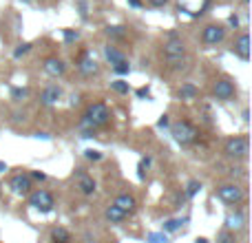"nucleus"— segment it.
<instances>
[{
  "mask_svg": "<svg viewBox=\"0 0 252 243\" xmlns=\"http://www.w3.org/2000/svg\"><path fill=\"white\" fill-rule=\"evenodd\" d=\"M213 95L217 97V100H221V102H232L237 97L235 82L228 80V78H219L217 82H215V87H213Z\"/></svg>",
  "mask_w": 252,
  "mask_h": 243,
  "instance_id": "obj_7",
  "label": "nucleus"
},
{
  "mask_svg": "<svg viewBox=\"0 0 252 243\" xmlns=\"http://www.w3.org/2000/svg\"><path fill=\"white\" fill-rule=\"evenodd\" d=\"M128 4L130 7H135V9H139L142 7V0H128Z\"/></svg>",
  "mask_w": 252,
  "mask_h": 243,
  "instance_id": "obj_38",
  "label": "nucleus"
},
{
  "mask_svg": "<svg viewBox=\"0 0 252 243\" xmlns=\"http://www.w3.org/2000/svg\"><path fill=\"white\" fill-rule=\"evenodd\" d=\"M182 226H184L182 219H166V221L161 223V232H164V235H173V232H177Z\"/></svg>",
  "mask_w": 252,
  "mask_h": 243,
  "instance_id": "obj_21",
  "label": "nucleus"
},
{
  "mask_svg": "<svg viewBox=\"0 0 252 243\" xmlns=\"http://www.w3.org/2000/svg\"><path fill=\"white\" fill-rule=\"evenodd\" d=\"M126 27H120V25H113V27H106V35L113 40H124L126 38Z\"/></svg>",
  "mask_w": 252,
  "mask_h": 243,
  "instance_id": "obj_22",
  "label": "nucleus"
},
{
  "mask_svg": "<svg viewBox=\"0 0 252 243\" xmlns=\"http://www.w3.org/2000/svg\"><path fill=\"white\" fill-rule=\"evenodd\" d=\"M42 71L47 75H51V78H60V75H64L66 64L60 60V58H47L42 64Z\"/></svg>",
  "mask_w": 252,
  "mask_h": 243,
  "instance_id": "obj_14",
  "label": "nucleus"
},
{
  "mask_svg": "<svg viewBox=\"0 0 252 243\" xmlns=\"http://www.w3.org/2000/svg\"><path fill=\"white\" fill-rule=\"evenodd\" d=\"M235 241H237V237H235V232H230V230L219 232V237H217V243H235Z\"/></svg>",
  "mask_w": 252,
  "mask_h": 243,
  "instance_id": "obj_29",
  "label": "nucleus"
},
{
  "mask_svg": "<svg viewBox=\"0 0 252 243\" xmlns=\"http://www.w3.org/2000/svg\"><path fill=\"white\" fill-rule=\"evenodd\" d=\"M170 135H173V139L179 146H190V144H195L199 139V128L190 120H179L170 126Z\"/></svg>",
  "mask_w": 252,
  "mask_h": 243,
  "instance_id": "obj_3",
  "label": "nucleus"
},
{
  "mask_svg": "<svg viewBox=\"0 0 252 243\" xmlns=\"http://www.w3.org/2000/svg\"><path fill=\"white\" fill-rule=\"evenodd\" d=\"M104 214H106V221H111V223H122L126 219V214L120 208H115V206H109Z\"/></svg>",
  "mask_w": 252,
  "mask_h": 243,
  "instance_id": "obj_20",
  "label": "nucleus"
},
{
  "mask_svg": "<svg viewBox=\"0 0 252 243\" xmlns=\"http://www.w3.org/2000/svg\"><path fill=\"white\" fill-rule=\"evenodd\" d=\"M148 166H151V157H144V159H139V166H137V177L146 179V173H148Z\"/></svg>",
  "mask_w": 252,
  "mask_h": 243,
  "instance_id": "obj_25",
  "label": "nucleus"
},
{
  "mask_svg": "<svg viewBox=\"0 0 252 243\" xmlns=\"http://www.w3.org/2000/svg\"><path fill=\"white\" fill-rule=\"evenodd\" d=\"M223 152H226L228 157H232V159H244V157H248V152H250L248 137H244V135L230 137L226 142V146H223Z\"/></svg>",
  "mask_w": 252,
  "mask_h": 243,
  "instance_id": "obj_4",
  "label": "nucleus"
},
{
  "mask_svg": "<svg viewBox=\"0 0 252 243\" xmlns=\"http://www.w3.org/2000/svg\"><path fill=\"white\" fill-rule=\"evenodd\" d=\"M31 49H33V44H31V42H22V44H18V47L13 49V58H16V60H18V58L27 56V53L31 51Z\"/></svg>",
  "mask_w": 252,
  "mask_h": 243,
  "instance_id": "obj_26",
  "label": "nucleus"
},
{
  "mask_svg": "<svg viewBox=\"0 0 252 243\" xmlns=\"http://www.w3.org/2000/svg\"><path fill=\"white\" fill-rule=\"evenodd\" d=\"M29 206L40 213H51L53 206H56V199L49 190H33L29 192Z\"/></svg>",
  "mask_w": 252,
  "mask_h": 243,
  "instance_id": "obj_6",
  "label": "nucleus"
},
{
  "mask_svg": "<svg viewBox=\"0 0 252 243\" xmlns=\"http://www.w3.org/2000/svg\"><path fill=\"white\" fill-rule=\"evenodd\" d=\"M4 170H7V164H4V161H0V175H2Z\"/></svg>",
  "mask_w": 252,
  "mask_h": 243,
  "instance_id": "obj_39",
  "label": "nucleus"
},
{
  "mask_svg": "<svg viewBox=\"0 0 252 243\" xmlns=\"http://www.w3.org/2000/svg\"><path fill=\"white\" fill-rule=\"evenodd\" d=\"M80 38V33H78V31H73V29H66L64 31V40H66V42H75V40H78Z\"/></svg>",
  "mask_w": 252,
  "mask_h": 243,
  "instance_id": "obj_32",
  "label": "nucleus"
},
{
  "mask_svg": "<svg viewBox=\"0 0 252 243\" xmlns=\"http://www.w3.org/2000/svg\"><path fill=\"white\" fill-rule=\"evenodd\" d=\"M111 122V111L104 102H95L89 104L87 113L80 120V130H97L100 126H106Z\"/></svg>",
  "mask_w": 252,
  "mask_h": 243,
  "instance_id": "obj_1",
  "label": "nucleus"
},
{
  "mask_svg": "<svg viewBox=\"0 0 252 243\" xmlns=\"http://www.w3.org/2000/svg\"><path fill=\"white\" fill-rule=\"evenodd\" d=\"M217 197L228 206H239L241 201L246 199L244 188L237 186V183H223V186L217 188Z\"/></svg>",
  "mask_w": 252,
  "mask_h": 243,
  "instance_id": "obj_5",
  "label": "nucleus"
},
{
  "mask_svg": "<svg viewBox=\"0 0 252 243\" xmlns=\"http://www.w3.org/2000/svg\"><path fill=\"white\" fill-rule=\"evenodd\" d=\"M75 66H78V71L82 75H95L97 71H100V66H97V62H95V58L91 56V51H80V56H78V60H75Z\"/></svg>",
  "mask_w": 252,
  "mask_h": 243,
  "instance_id": "obj_9",
  "label": "nucleus"
},
{
  "mask_svg": "<svg viewBox=\"0 0 252 243\" xmlns=\"http://www.w3.org/2000/svg\"><path fill=\"white\" fill-rule=\"evenodd\" d=\"M80 13H82V18H87V2L84 0H80Z\"/></svg>",
  "mask_w": 252,
  "mask_h": 243,
  "instance_id": "obj_37",
  "label": "nucleus"
},
{
  "mask_svg": "<svg viewBox=\"0 0 252 243\" xmlns=\"http://www.w3.org/2000/svg\"><path fill=\"white\" fill-rule=\"evenodd\" d=\"M228 25L235 27V29H239V16H230L228 18Z\"/></svg>",
  "mask_w": 252,
  "mask_h": 243,
  "instance_id": "obj_36",
  "label": "nucleus"
},
{
  "mask_svg": "<svg viewBox=\"0 0 252 243\" xmlns=\"http://www.w3.org/2000/svg\"><path fill=\"white\" fill-rule=\"evenodd\" d=\"M75 177H78V188H80V192H82L84 197H91L93 192H95V188H97L95 179L89 177L84 168H78V170H75Z\"/></svg>",
  "mask_w": 252,
  "mask_h": 243,
  "instance_id": "obj_11",
  "label": "nucleus"
},
{
  "mask_svg": "<svg viewBox=\"0 0 252 243\" xmlns=\"http://www.w3.org/2000/svg\"><path fill=\"white\" fill-rule=\"evenodd\" d=\"M31 179H35V182H44V179H47V175L40 173V170H33V173H31Z\"/></svg>",
  "mask_w": 252,
  "mask_h": 243,
  "instance_id": "obj_34",
  "label": "nucleus"
},
{
  "mask_svg": "<svg viewBox=\"0 0 252 243\" xmlns=\"http://www.w3.org/2000/svg\"><path fill=\"white\" fill-rule=\"evenodd\" d=\"M84 157L91 161H100L102 159V152L100 151H93V148H89V151H84Z\"/></svg>",
  "mask_w": 252,
  "mask_h": 243,
  "instance_id": "obj_31",
  "label": "nucleus"
},
{
  "mask_svg": "<svg viewBox=\"0 0 252 243\" xmlns=\"http://www.w3.org/2000/svg\"><path fill=\"white\" fill-rule=\"evenodd\" d=\"M113 71L118 75H128L130 73V64H128V60H124V62H120V64H115L113 66Z\"/></svg>",
  "mask_w": 252,
  "mask_h": 243,
  "instance_id": "obj_30",
  "label": "nucleus"
},
{
  "mask_svg": "<svg viewBox=\"0 0 252 243\" xmlns=\"http://www.w3.org/2000/svg\"><path fill=\"white\" fill-rule=\"evenodd\" d=\"M111 89H113L115 93H120V95H128L130 93V84L124 82V80H115V82H111Z\"/></svg>",
  "mask_w": 252,
  "mask_h": 243,
  "instance_id": "obj_23",
  "label": "nucleus"
},
{
  "mask_svg": "<svg viewBox=\"0 0 252 243\" xmlns=\"http://www.w3.org/2000/svg\"><path fill=\"white\" fill-rule=\"evenodd\" d=\"M195 243H208V239H204V237H201V239H197Z\"/></svg>",
  "mask_w": 252,
  "mask_h": 243,
  "instance_id": "obj_40",
  "label": "nucleus"
},
{
  "mask_svg": "<svg viewBox=\"0 0 252 243\" xmlns=\"http://www.w3.org/2000/svg\"><path fill=\"white\" fill-rule=\"evenodd\" d=\"M113 206L122 210L124 214H130V213H135V208H137V199H135L133 195H128V192H122V195L115 197Z\"/></svg>",
  "mask_w": 252,
  "mask_h": 243,
  "instance_id": "obj_15",
  "label": "nucleus"
},
{
  "mask_svg": "<svg viewBox=\"0 0 252 243\" xmlns=\"http://www.w3.org/2000/svg\"><path fill=\"white\" fill-rule=\"evenodd\" d=\"M9 188H11V192H16V195H29L31 188H33V182H31L29 175H13L11 182H9Z\"/></svg>",
  "mask_w": 252,
  "mask_h": 243,
  "instance_id": "obj_10",
  "label": "nucleus"
},
{
  "mask_svg": "<svg viewBox=\"0 0 252 243\" xmlns=\"http://www.w3.org/2000/svg\"><path fill=\"white\" fill-rule=\"evenodd\" d=\"M51 241L53 243H71V232L66 230V228L58 226L51 230Z\"/></svg>",
  "mask_w": 252,
  "mask_h": 243,
  "instance_id": "obj_18",
  "label": "nucleus"
},
{
  "mask_svg": "<svg viewBox=\"0 0 252 243\" xmlns=\"http://www.w3.org/2000/svg\"><path fill=\"white\" fill-rule=\"evenodd\" d=\"M232 51H235L244 62H248L250 60V35L248 33H239V35H237L235 44H232Z\"/></svg>",
  "mask_w": 252,
  "mask_h": 243,
  "instance_id": "obj_13",
  "label": "nucleus"
},
{
  "mask_svg": "<svg viewBox=\"0 0 252 243\" xmlns=\"http://www.w3.org/2000/svg\"><path fill=\"white\" fill-rule=\"evenodd\" d=\"M146 243H168V237L164 232H151L146 237Z\"/></svg>",
  "mask_w": 252,
  "mask_h": 243,
  "instance_id": "obj_28",
  "label": "nucleus"
},
{
  "mask_svg": "<svg viewBox=\"0 0 252 243\" xmlns=\"http://www.w3.org/2000/svg\"><path fill=\"white\" fill-rule=\"evenodd\" d=\"M177 95H179V100H195V97L199 95V89H197L195 84H182Z\"/></svg>",
  "mask_w": 252,
  "mask_h": 243,
  "instance_id": "obj_19",
  "label": "nucleus"
},
{
  "mask_svg": "<svg viewBox=\"0 0 252 243\" xmlns=\"http://www.w3.org/2000/svg\"><path fill=\"white\" fill-rule=\"evenodd\" d=\"M164 58L170 69H179L186 60V44L177 33H170L168 40L164 42Z\"/></svg>",
  "mask_w": 252,
  "mask_h": 243,
  "instance_id": "obj_2",
  "label": "nucleus"
},
{
  "mask_svg": "<svg viewBox=\"0 0 252 243\" xmlns=\"http://www.w3.org/2000/svg\"><path fill=\"white\" fill-rule=\"evenodd\" d=\"M244 226H246V214H244V210L237 208L235 213H230V214L226 217V230L237 232V230H241Z\"/></svg>",
  "mask_w": 252,
  "mask_h": 243,
  "instance_id": "obj_16",
  "label": "nucleus"
},
{
  "mask_svg": "<svg viewBox=\"0 0 252 243\" xmlns=\"http://www.w3.org/2000/svg\"><path fill=\"white\" fill-rule=\"evenodd\" d=\"M62 97V89L58 87V84H51V87L42 89V93H40V104L42 106H53L58 104Z\"/></svg>",
  "mask_w": 252,
  "mask_h": 243,
  "instance_id": "obj_12",
  "label": "nucleus"
},
{
  "mask_svg": "<svg viewBox=\"0 0 252 243\" xmlns=\"http://www.w3.org/2000/svg\"><path fill=\"white\" fill-rule=\"evenodd\" d=\"M27 95H29V91H27V89H22V87H13L11 89V100L13 102H22Z\"/></svg>",
  "mask_w": 252,
  "mask_h": 243,
  "instance_id": "obj_27",
  "label": "nucleus"
},
{
  "mask_svg": "<svg viewBox=\"0 0 252 243\" xmlns=\"http://www.w3.org/2000/svg\"><path fill=\"white\" fill-rule=\"evenodd\" d=\"M104 58H106V62H111V64H120V62H124L126 60V56L122 51H120V49H115V47H104Z\"/></svg>",
  "mask_w": 252,
  "mask_h": 243,
  "instance_id": "obj_17",
  "label": "nucleus"
},
{
  "mask_svg": "<svg viewBox=\"0 0 252 243\" xmlns=\"http://www.w3.org/2000/svg\"><path fill=\"white\" fill-rule=\"evenodd\" d=\"M223 40H226V29H223L221 25H208L201 31V42H204L206 47H217Z\"/></svg>",
  "mask_w": 252,
  "mask_h": 243,
  "instance_id": "obj_8",
  "label": "nucleus"
},
{
  "mask_svg": "<svg viewBox=\"0 0 252 243\" xmlns=\"http://www.w3.org/2000/svg\"><path fill=\"white\" fill-rule=\"evenodd\" d=\"M199 190H201V183L197 182V179H190V182L186 183V192H184V195H186L188 199H190V197H195Z\"/></svg>",
  "mask_w": 252,
  "mask_h": 243,
  "instance_id": "obj_24",
  "label": "nucleus"
},
{
  "mask_svg": "<svg viewBox=\"0 0 252 243\" xmlns=\"http://www.w3.org/2000/svg\"><path fill=\"white\" fill-rule=\"evenodd\" d=\"M170 124V120H168V115H161L159 120H157V126H159V128H166V126Z\"/></svg>",
  "mask_w": 252,
  "mask_h": 243,
  "instance_id": "obj_35",
  "label": "nucleus"
},
{
  "mask_svg": "<svg viewBox=\"0 0 252 243\" xmlns=\"http://www.w3.org/2000/svg\"><path fill=\"white\" fill-rule=\"evenodd\" d=\"M135 95H137L139 100H144V97L148 100V97H151V89H148V87H142V89H137V91H135Z\"/></svg>",
  "mask_w": 252,
  "mask_h": 243,
  "instance_id": "obj_33",
  "label": "nucleus"
}]
</instances>
